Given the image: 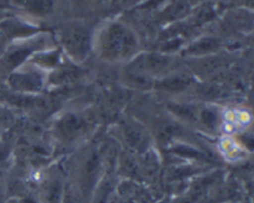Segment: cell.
Listing matches in <instances>:
<instances>
[{"instance_id": "6da1fadb", "label": "cell", "mask_w": 254, "mask_h": 203, "mask_svg": "<svg viewBox=\"0 0 254 203\" xmlns=\"http://www.w3.org/2000/svg\"><path fill=\"white\" fill-rule=\"evenodd\" d=\"M96 49L99 56L109 62L133 58L139 49L135 32L121 21L104 25L96 37Z\"/></svg>"}, {"instance_id": "7a4b0ae2", "label": "cell", "mask_w": 254, "mask_h": 203, "mask_svg": "<svg viewBox=\"0 0 254 203\" xmlns=\"http://www.w3.org/2000/svg\"><path fill=\"white\" fill-rule=\"evenodd\" d=\"M59 40L66 53L74 61L87 58L92 47V35L88 27L79 22L66 24L59 30Z\"/></svg>"}, {"instance_id": "3957f363", "label": "cell", "mask_w": 254, "mask_h": 203, "mask_svg": "<svg viewBox=\"0 0 254 203\" xmlns=\"http://www.w3.org/2000/svg\"><path fill=\"white\" fill-rule=\"evenodd\" d=\"M171 64V57L160 53H145L136 57L130 66V71L151 77L161 73Z\"/></svg>"}, {"instance_id": "277c9868", "label": "cell", "mask_w": 254, "mask_h": 203, "mask_svg": "<svg viewBox=\"0 0 254 203\" xmlns=\"http://www.w3.org/2000/svg\"><path fill=\"white\" fill-rule=\"evenodd\" d=\"M87 123L81 115L68 113L61 116L55 124L56 134L64 141L76 140L86 131Z\"/></svg>"}, {"instance_id": "5b68a950", "label": "cell", "mask_w": 254, "mask_h": 203, "mask_svg": "<svg viewBox=\"0 0 254 203\" xmlns=\"http://www.w3.org/2000/svg\"><path fill=\"white\" fill-rule=\"evenodd\" d=\"M7 83L16 92L34 93L42 88L44 77L36 71H17L10 74L7 78Z\"/></svg>"}, {"instance_id": "8992f818", "label": "cell", "mask_w": 254, "mask_h": 203, "mask_svg": "<svg viewBox=\"0 0 254 203\" xmlns=\"http://www.w3.org/2000/svg\"><path fill=\"white\" fill-rule=\"evenodd\" d=\"M41 41L36 40V41H29L26 44L17 45V46L12 47L9 51L5 53L4 58H2L1 63L4 66L5 69H15L19 66H21L25 61H26L27 57H30L32 54V52L35 50H37V47H40Z\"/></svg>"}, {"instance_id": "52a82bcc", "label": "cell", "mask_w": 254, "mask_h": 203, "mask_svg": "<svg viewBox=\"0 0 254 203\" xmlns=\"http://www.w3.org/2000/svg\"><path fill=\"white\" fill-rule=\"evenodd\" d=\"M218 47H220V41L217 39H215V37H203V39L196 41L195 44L190 45L184 51V54L191 57L206 56V54L216 51Z\"/></svg>"}, {"instance_id": "ba28073f", "label": "cell", "mask_w": 254, "mask_h": 203, "mask_svg": "<svg viewBox=\"0 0 254 203\" xmlns=\"http://www.w3.org/2000/svg\"><path fill=\"white\" fill-rule=\"evenodd\" d=\"M14 2L25 11L39 16L50 14L54 9L52 0H14Z\"/></svg>"}, {"instance_id": "9c48e42d", "label": "cell", "mask_w": 254, "mask_h": 203, "mask_svg": "<svg viewBox=\"0 0 254 203\" xmlns=\"http://www.w3.org/2000/svg\"><path fill=\"white\" fill-rule=\"evenodd\" d=\"M192 83V78L186 74H173L161 79L158 83L160 88L170 92H180L186 89Z\"/></svg>"}, {"instance_id": "30bf717a", "label": "cell", "mask_w": 254, "mask_h": 203, "mask_svg": "<svg viewBox=\"0 0 254 203\" xmlns=\"http://www.w3.org/2000/svg\"><path fill=\"white\" fill-rule=\"evenodd\" d=\"M99 168V157L97 155L96 151H92L88 156H87V160L84 162L83 167V180L84 185L92 187L96 180L97 172H98Z\"/></svg>"}, {"instance_id": "8fae6325", "label": "cell", "mask_w": 254, "mask_h": 203, "mask_svg": "<svg viewBox=\"0 0 254 203\" xmlns=\"http://www.w3.org/2000/svg\"><path fill=\"white\" fill-rule=\"evenodd\" d=\"M124 136L126 140L131 148H141L146 141L145 131L136 125H127L124 126Z\"/></svg>"}, {"instance_id": "7c38bea8", "label": "cell", "mask_w": 254, "mask_h": 203, "mask_svg": "<svg viewBox=\"0 0 254 203\" xmlns=\"http://www.w3.org/2000/svg\"><path fill=\"white\" fill-rule=\"evenodd\" d=\"M62 196V185L59 180H52L44 188L45 203H60Z\"/></svg>"}, {"instance_id": "4fadbf2b", "label": "cell", "mask_w": 254, "mask_h": 203, "mask_svg": "<svg viewBox=\"0 0 254 203\" xmlns=\"http://www.w3.org/2000/svg\"><path fill=\"white\" fill-rule=\"evenodd\" d=\"M78 77V71L76 68H72V67H62L59 68L51 77V81L54 83H67L69 81H73L74 78Z\"/></svg>"}, {"instance_id": "5bb4252c", "label": "cell", "mask_w": 254, "mask_h": 203, "mask_svg": "<svg viewBox=\"0 0 254 203\" xmlns=\"http://www.w3.org/2000/svg\"><path fill=\"white\" fill-rule=\"evenodd\" d=\"M170 109L173 110V113L175 115L184 119V120H195L196 111L190 105H180V104H176V105L170 106Z\"/></svg>"}, {"instance_id": "9a60e30c", "label": "cell", "mask_w": 254, "mask_h": 203, "mask_svg": "<svg viewBox=\"0 0 254 203\" xmlns=\"http://www.w3.org/2000/svg\"><path fill=\"white\" fill-rule=\"evenodd\" d=\"M57 59H59V54L55 52H50L46 54H39L35 56V61L39 66L42 67H54L57 66Z\"/></svg>"}, {"instance_id": "2e32d148", "label": "cell", "mask_w": 254, "mask_h": 203, "mask_svg": "<svg viewBox=\"0 0 254 203\" xmlns=\"http://www.w3.org/2000/svg\"><path fill=\"white\" fill-rule=\"evenodd\" d=\"M201 120L205 124L207 128H215L218 123V115L217 113H215L211 109H206V110L202 111L201 114Z\"/></svg>"}, {"instance_id": "e0dca14e", "label": "cell", "mask_w": 254, "mask_h": 203, "mask_svg": "<svg viewBox=\"0 0 254 203\" xmlns=\"http://www.w3.org/2000/svg\"><path fill=\"white\" fill-rule=\"evenodd\" d=\"M174 152L178 153L180 156H186V157H196L201 158L203 157L202 153L198 150H195V149L190 148V146H178L176 149H174Z\"/></svg>"}, {"instance_id": "ac0fdd59", "label": "cell", "mask_w": 254, "mask_h": 203, "mask_svg": "<svg viewBox=\"0 0 254 203\" xmlns=\"http://www.w3.org/2000/svg\"><path fill=\"white\" fill-rule=\"evenodd\" d=\"M64 203H77V200H76V197L73 196V193H71V192L67 193L66 197H64Z\"/></svg>"}, {"instance_id": "d6986e66", "label": "cell", "mask_w": 254, "mask_h": 203, "mask_svg": "<svg viewBox=\"0 0 254 203\" xmlns=\"http://www.w3.org/2000/svg\"><path fill=\"white\" fill-rule=\"evenodd\" d=\"M164 1V0H150V1L146 4V6H155V5H158L159 2Z\"/></svg>"}, {"instance_id": "ffe728a7", "label": "cell", "mask_w": 254, "mask_h": 203, "mask_svg": "<svg viewBox=\"0 0 254 203\" xmlns=\"http://www.w3.org/2000/svg\"><path fill=\"white\" fill-rule=\"evenodd\" d=\"M22 203H36V202H35L32 198H25V200L22 201Z\"/></svg>"}, {"instance_id": "44dd1931", "label": "cell", "mask_w": 254, "mask_h": 203, "mask_svg": "<svg viewBox=\"0 0 254 203\" xmlns=\"http://www.w3.org/2000/svg\"><path fill=\"white\" fill-rule=\"evenodd\" d=\"M92 1H96V2H98V1H102V0H92Z\"/></svg>"}, {"instance_id": "7402d4cb", "label": "cell", "mask_w": 254, "mask_h": 203, "mask_svg": "<svg viewBox=\"0 0 254 203\" xmlns=\"http://www.w3.org/2000/svg\"><path fill=\"white\" fill-rule=\"evenodd\" d=\"M0 9H1V5H0Z\"/></svg>"}]
</instances>
